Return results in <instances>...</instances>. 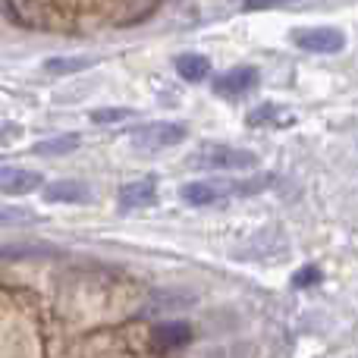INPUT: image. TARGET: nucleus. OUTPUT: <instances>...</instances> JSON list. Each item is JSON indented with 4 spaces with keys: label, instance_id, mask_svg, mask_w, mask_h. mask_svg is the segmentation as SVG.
<instances>
[{
    "label": "nucleus",
    "instance_id": "obj_7",
    "mask_svg": "<svg viewBox=\"0 0 358 358\" xmlns=\"http://www.w3.org/2000/svg\"><path fill=\"white\" fill-rule=\"evenodd\" d=\"M44 185V176L38 170H25V167H3L0 170V192L3 195H29L38 192Z\"/></svg>",
    "mask_w": 358,
    "mask_h": 358
},
{
    "label": "nucleus",
    "instance_id": "obj_8",
    "mask_svg": "<svg viewBox=\"0 0 358 358\" xmlns=\"http://www.w3.org/2000/svg\"><path fill=\"white\" fill-rule=\"evenodd\" d=\"M151 343H155L161 352L167 349H182L192 343V324L189 321H161L151 327Z\"/></svg>",
    "mask_w": 358,
    "mask_h": 358
},
{
    "label": "nucleus",
    "instance_id": "obj_12",
    "mask_svg": "<svg viewBox=\"0 0 358 358\" xmlns=\"http://www.w3.org/2000/svg\"><path fill=\"white\" fill-rule=\"evenodd\" d=\"M176 73L182 76L185 82H204L210 76V60L204 54H179Z\"/></svg>",
    "mask_w": 358,
    "mask_h": 358
},
{
    "label": "nucleus",
    "instance_id": "obj_15",
    "mask_svg": "<svg viewBox=\"0 0 358 358\" xmlns=\"http://www.w3.org/2000/svg\"><path fill=\"white\" fill-rule=\"evenodd\" d=\"M321 280H324V273H321V267H315V264H305L302 271L292 273V286H296V289H311V286H317Z\"/></svg>",
    "mask_w": 358,
    "mask_h": 358
},
{
    "label": "nucleus",
    "instance_id": "obj_4",
    "mask_svg": "<svg viewBox=\"0 0 358 358\" xmlns=\"http://www.w3.org/2000/svg\"><path fill=\"white\" fill-rule=\"evenodd\" d=\"M292 44L311 54H340L346 48V35L330 25H315V29H296L292 31Z\"/></svg>",
    "mask_w": 358,
    "mask_h": 358
},
{
    "label": "nucleus",
    "instance_id": "obj_17",
    "mask_svg": "<svg viewBox=\"0 0 358 358\" xmlns=\"http://www.w3.org/2000/svg\"><path fill=\"white\" fill-rule=\"evenodd\" d=\"M273 3H283V0H245L248 10H261V6H273Z\"/></svg>",
    "mask_w": 358,
    "mask_h": 358
},
{
    "label": "nucleus",
    "instance_id": "obj_5",
    "mask_svg": "<svg viewBox=\"0 0 358 358\" xmlns=\"http://www.w3.org/2000/svg\"><path fill=\"white\" fill-rule=\"evenodd\" d=\"M261 73L258 66H233L227 69V73H220L214 82H210V88H214L217 98H242V94H248L255 85H258Z\"/></svg>",
    "mask_w": 358,
    "mask_h": 358
},
{
    "label": "nucleus",
    "instance_id": "obj_14",
    "mask_svg": "<svg viewBox=\"0 0 358 358\" xmlns=\"http://www.w3.org/2000/svg\"><path fill=\"white\" fill-rule=\"evenodd\" d=\"M129 117H136V110H129V107H98V110H92V123L98 126L126 123Z\"/></svg>",
    "mask_w": 358,
    "mask_h": 358
},
{
    "label": "nucleus",
    "instance_id": "obj_1",
    "mask_svg": "<svg viewBox=\"0 0 358 358\" xmlns=\"http://www.w3.org/2000/svg\"><path fill=\"white\" fill-rule=\"evenodd\" d=\"M271 176H255V179H192L179 189V198L192 208H208V204L229 201L236 195H258Z\"/></svg>",
    "mask_w": 358,
    "mask_h": 358
},
{
    "label": "nucleus",
    "instance_id": "obj_9",
    "mask_svg": "<svg viewBox=\"0 0 358 358\" xmlns=\"http://www.w3.org/2000/svg\"><path fill=\"white\" fill-rule=\"evenodd\" d=\"M151 204H157V185L151 179H136V182H126L120 189V208L138 210V208H151Z\"/></svg>",
    "mask_w": 358,
    "mask_h": 358
},
{
    "label": "nucleus",
    "instance_id": "obj_3",
    "mask_svg": "<svg viewBox=\"0 0 358 358\" xmlns=\"http://www.w3.org/2000/svg\"><path fill=\"white\" fill-rule=\"evenodd\" d=\"M189 126L173 123V120H155V123H142L136 129H129V145L138 151H164L173 145L185 142Z\"/></svg>",
    "mask_w": 358,
    "mask_h": 358
},
{
    "label": "nucleus",
    "instance_id": "obj_2",
    "mask_svg": "<svg viewBox=\"0 0 358 358\" xmlns=\"http://www.w3.org/2000/svg\"><path fill=\"white\" fill-rule=\"evenodd\" d=\"M192 170H210V173H233V170H255L261 164V157L248 148H233V145H220V142H208L201 148H195L185 157Z\"/></svg>",
    "mask_w": 358,
    "mask_h": 358
},
{
    "label": "nucleus",
    "instance_id": "obj_10",
    "mask_svg": "<svg viewBox=\"0 0 358 358\" xmlns=\"http://www.w3.org/2000/svg\"><path fill=\"white\" fill-rule=\"evenodd\" d=\"M296 113L286 110L283 104H258L248 113V126H292Z\"/></svg>",
    "mask_w": 358,
    "mask_h": 358
},
{
    "label": "nucleus",
    "instance_id": "obj_6",
    "mask_svg": "<svg viewBox=\"0 0 358 358\" xmlns=\"http://www.w3.org/2000/svg\"><path fill=\"white\" fill-rule=\"evenodd\" d=\"M44 201L48 204H88L92 201V185L82 179H54L44 185Z\"/></svg>",
    "mask_w": 358,
    "mask_h": 358
},
{
    "label": "nucleus",
    "instance_id": "obj_11",
    "mask_svg": "<svg viewBox=\"0 0 358 358\" xmlns=\"http://www.w3.org/2000/svg\"><path fill=\"white\" fill-rule=\"evenodd\" d=\"M79 145H82V138L76 136V132H63V136H54V138L38 142L31 151H35L38 157H63V155H73Z\"/></svg>",
    "mask_w": 358,
    "mask_h": 358
},
{
    "label": "nucleus",
    "instance_id": "obj_13",
    "mask_svg": "<svg viewBox=\"0 0 358 358\" xmlns=\"http://www.w3.org/2000/svg\"><path fill=\"white\" fill-rule=\"evenodd\" d=\"M88 66H94V57H50V60H44V73H50V76L82 73Z\"/></svg>",
    "mask_w": 358,
    "mask_h": 358
},
{
    "label": "nucleus",
    "instance_id": "obj_16",
    "mask_svg": "<svg viewBox=\"0 0 358 358\" xmlns=\"http://www.w3.org/2000/svg\"><path fill=\"white\" fill-rule=\"evenodd\" d=\"M22 220H35V214H31V210L10 208V204L0 208V223H3V227H13V223H22Z\"/></svg>",
    "mask_w": 358,
    "mask_h": 358
}]
</instances>
